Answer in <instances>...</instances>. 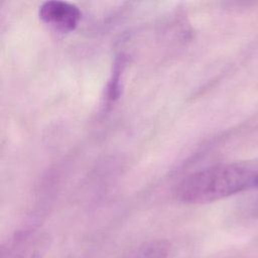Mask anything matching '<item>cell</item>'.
Wrapping results in <instances>:
<instances>
[{"instance_id":"obj_3","label":"cell","mask_w":258,"mask_h":258,"mask_svg":"<svg viewBox=\"0 0 258 258\" xmlns=\"http://www.w3.org/2000/svg\"><path fill=\"white\" fill-rule=\"evenodd\" d=\"M47 240L42 236H23L2 250L1 258H43Z\"/></svg>"},{"instance_id":"obj_1","label":"cell","mask_w":258,"mask_h":258,"mask_svg":"<svg viewBox=\"0 0 258 258\" xmlns=\"http://www.w3.org/2000/svg\"><path fill=\"white\" fill-rule=\"evenodd\" d=\"M258 189V159L233 161L198 170L184 177L175 189L185 204H207Z\"/></svg>"},{"instance_id":"obj_4","label":"cell","mask_w":258,"mask_h":258,"mask_svg":"<svg viewBox=\"0 0 258 258\" xmlns=\"http://www.w3.org/2000/svg\"><path fill=\"white\" fill-rule=\"evenodd\" d=\"M170 245L164 240H155L143 245L134 258H168Z\"/></svg>"},{"instance_id":"obj_2","label":"cell","mask_w":258,"mask_h":258,"mask_svg":"<svg viewBox=\"0 0 258 258\" xmlns=\"http://www.w3.org/2000/svg\"><path fill=\"white\" fill-rule=\"evenodd\" d=\"M38 15L43 23L54 30L69 32L77 27L82 13L79 7L73 3L49 0L39 6Z\"/></svg>"}]
</instances>
